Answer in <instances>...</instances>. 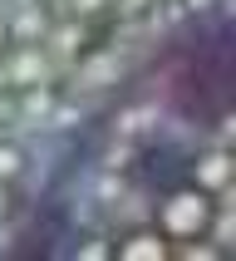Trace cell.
Segmentation results:
<instances>
[{
	"label": "cell",
	"instance_id": "cell-2",
	"mask_svg": "<svg viewBox=\"0 0 236 261\" xmlns=\"http://www.w3.org/2000/svg\"><path fill=\"white\" fill-rule=\"evenodd\" d=\"M59 217L74 251H226V118L202 128L197 114L162 103L148 84L84 148L59 192Z\"/></svg>",
	"mask_w": 236,
	"mask_h": 261
},
{
	"label": "cell",
	"instance_id": "cell-1",
	"mask_svg": "<svg viewBox=\"0 0 236 261\" xmlns=\"http://www.w3.org/2000/svg\"><path fill=\"white\" fill-rule=\"evenodd\" d=\"M226 0H0V251L59 202L99 128Z\"/></svg>",
	"mask_w": 236,
	"mask_h": 261
}]
</instances>
